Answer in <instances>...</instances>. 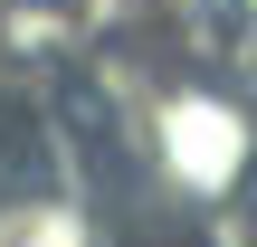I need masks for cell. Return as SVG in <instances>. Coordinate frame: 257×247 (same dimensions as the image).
<instances>
[{
	"label": "cell",
	"instance_id": "obj_1",
	"mask_svg": "<svg viewBox=\"0 0 257 247\" xmlns=\"http://www.w3.org/2000/svg\"><path fill=\"white\" fill-rule=\"evenodd\" d=\"M248 114L229 105V95H210V86H181V95H162L153 105V162L172 171V190H191V200H219V190H238L248 181Z\"/></svg>",
	"mask_w": 257,
	"mask_h": 247
},
{
	"label": "cell",
	"instance_id": "obj_2",
	"mask_svg": "<svg viewBox=\"0 0 257 247\" xmlns=\"http://www.w3.org/2000/svg\"><path fill=\"white\" fill-rule=\"evenodd\" d=\"M0 247H95L67 200H0Z\"/></svg>",
	"mask_w": 257,
	"mask_h": 247
}]
</instances>
